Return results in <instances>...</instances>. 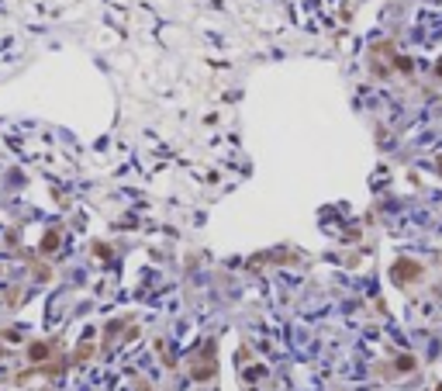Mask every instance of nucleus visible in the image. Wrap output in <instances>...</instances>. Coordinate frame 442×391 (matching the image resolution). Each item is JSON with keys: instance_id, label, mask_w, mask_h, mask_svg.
<instances>
[{"instance_id": "obj_1", "label": "nucleus", "mask_w": 442, "mask_h": 391, "mask_svg": "<svg viewBox=\"0 0 442 391\" xmlns=\"http://www.w3.org/2000/svg\"><path fill=\"white\" fill-rule=\"evenodd\" d=\"M418 263H411V260H401L397 267H394V280H414L418 277Z\"/></svg>"}, {"instance_id": "obj_2", "label": "nucleus", "mask_w": 442, "mask_h": 391, "mask_svg": "<svg viewBox=\"0 0 442 391\" xmlns=\"http://www.w3.org/2000/svg\"><path fill=\"white\" fill-rule=\"evenodd\" d=\"M49 350H52V343H35V346H31V360H45V357H49Z\"/></svg>"}]
</instances>
